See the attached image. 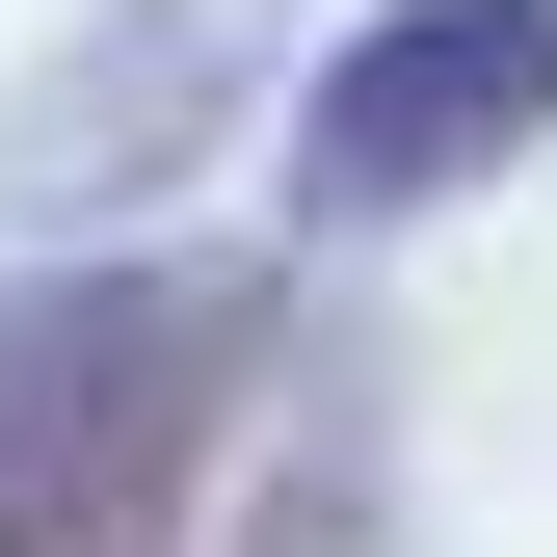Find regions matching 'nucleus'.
I'll return each instance as SVG.
<instances>
[{
	"label": "nucleus",
	"instance_id": "1",
	"mask_svg": "<svg viewBox=\"0 0 557 557\" xmlns=\"http://www.w3.org/2000/svg\"><path fill=\"white\" fill-rule=\"evenodd\" d=\"M265 372V265H53L0 319V557H186Z\"/></svg>",
	"mask_w": 557,
	"mask_h": 557
},
{
	"label": "nucleus",
	"instance_id": "4",
	"mask_svg": "<svg viewBox=\"0 0 557 557\" xmlns=\"http://www.w3.org/2000/svg\"><path fill=\"white\" fill-rule=\"evenodd\" d=\"M239 557H372V451H345V425H319L293 478H265V531H239Z\"/></svg>",
	"mask_w": 557,
	"mask_h": 557
},
{
	"label": "nucleus",
	"instance_id": "2",
	"mask_svg": "<svg viewBox=\"0 0 557 557\" xmlns=\"http://www.w3.org/2000/svg\"><path fill=\"white\" fill-rule=\"evenodd\" d=\"M557 133V0H372L293 81V239H425Z\"/></svg>",
	"mask_w": 557,
	"mask_h": 557
},
{
	"label": "nucleus",
	"instance_id": "3",
	"mask_svg": "<svg viewBox=\"0 0 557 557\" xmlns=\"http://www.w3.org/2000/svg\"><path fill=\"white\" fill-rule=\"evenodd\" d=\"M239 107H265V0H107L53 81H0V239H107L160 186H213Z\"/></svg>",
	"mask_w": 557,
	"mask_h": 557
}]
</instances>
